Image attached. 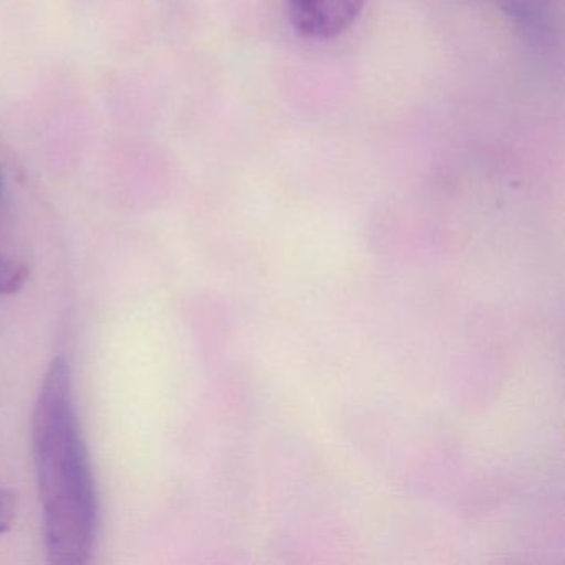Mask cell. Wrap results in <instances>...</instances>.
Here are the masks:
<instances>
[{
    "label": "cell",
    "instance_id": "obj_3",
    "mask_svg": "<svg viewBox=\"0 0 565 565\" xmlns=\"http://www.w3.org/2000/svg\"><path fill=\"white\" fill-rule=\"evenodd\" d=\"M29 269L24 264L0 256V296H14L24 287Z\"/></svg>",
    "mask_w": 565,
    "mask_h": 565
},
{
    "label": "cell",
    "instance_id": "obj_2",
    "mask_svg": "<svg viewBox=\"0 0 565 565\" xmlns=\"http://www.w3.org/2000/svg\"><path fill=\"white\" fill-rule=\"evenodd\" d=\"M294 31L312 41L339 38L355 24L365 0H286Z\"/></svg>",
    "mask_w": 565,
    "mask_h": 565
},
{
    "label": "cell",
    "instance_id": "obj_4",
    "mask_svg": "<svg viewBox=\"0 0 565 565\" xmlns=\"http://www.w3.org/2000/svg\"><path fill=\"white\" fill-rule=\"evenodd\" d=\"M15 519V495L11 491L0 489V534L11 529Z\"/></svg>",
    "mask_w": 565,
    "mask_h": 565
},
{
    "label": "cell",
    "instance_id": "obj_1",
    "mask_svg": "<svg viewBox=\"0 0 565 565\" xmlns=\"http://www.w3.org/2000/svg\"><path fill=\"white\" fill-rule=\"evenodd\" d=\"M32 443L49 561L87 564L97 539V488L65 356L52 360L42 380L32 415Z\"/></svg>",
    "mask_w": 565,
    "mask_h": 565
}]
</instances>
